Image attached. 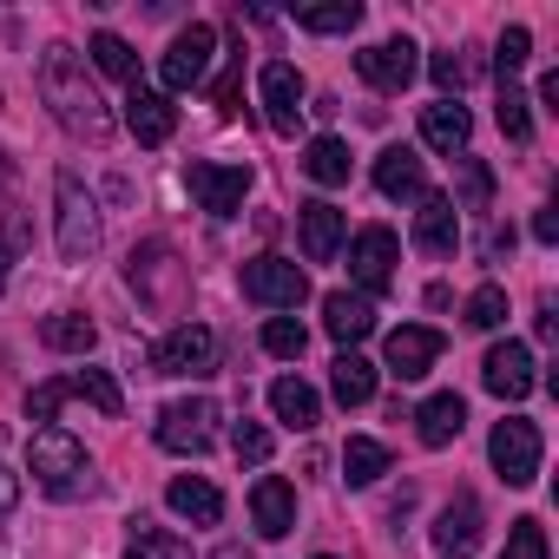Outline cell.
Returning a JSON list of instances; mask_svg holds the SVG:
<instances>
[{"mask_svg":"<svg viewBox=\"0 0 559 559\" xmlns=\"http://www.w3.org/2000/svg\"><path fill=\"white\" fill-rule=\"evenodd\" d=\"M211 60H217V34H211L204 21H191L185 34H171V47H165V60H158L165 99H171V93H191V86H204Z\"/></svg>","mask_w":559,"mask_h":559,"instance_id":"9","label":"cell"},{"mask_svg":"<svg viewBox=\"0 0 559 559\" xmlns=\"http://www.w3.org/2000/svg\"><path fill=\"white\" fill-rule=\"evenodd\" d=\"M126 559H191V539H178V533H165V526H152L139 513L132 520V539H126Z\"/></svg>","mask_w":559,"mask_h":559,"instance_id":"29","label":"cell"},{"mask_svg":"<svg viewBox=\"0 0 559 559\" xmlns=\"http://www.w3.org/2000/svg\"><path fill=\"white\" fill-rule=\"evenodd\" d=\"M40 99H47V112L73 139H86V145H106L112 139V106L99 99V80L86 73V53H73L67 40H53L40 53Z\"/></svg>","mask_w":559,"mask_h":559,"instance_id":"1","label":"cell"},{"mask_svg":"<svg viewBox=\"0 0 559 559\" xmlns=\"http://www.w3.org/2000/svg\"><path fill=\"white\" fill-rule=\"evenodd\" d=\"M86 53H93V67H99V73H112V80L139 86V53H132L119 34H93V47H86Z\"/></svg>","mask_w":559,"mask_h":559,"instance_id":"33","label":"cell"},{"mask_svg":"<svg viewBox=\"0 0 559 559\" xmlns=\"http://www.w3.org/2000/svg\"><path fill=\"white\" fill-rule=\"evenodd\" d=\"M27 237H34V230H27V217H21V211L0 217V290H8V263L27 250Z\"/></svg>","mask_w":559,"mask_h":559,"instance_id":"41","label":"cell"},{"mask_svg":"<svg viewBox=\"0 0 559 559\" xmlns=\"http://www.w3.org/2000/svg\"><path fill=\"white\" fill-rule=\"evenodd\" d=\"M165 507H171L178 520H191V526H217V520H224V493H217L204 474H178V480L165 487Z\"/></svg>","mask_w":559,"mask_h":559,"instance_id":"24","label":"cell"},{"mask_svg":"<svg viewBox=\"0 0 559 559\" xmlns=\"http://www.w3.org/2000/svg\"><path fill=\"white\" fill-rule=\"evenodd\" d=\"M73 389H67V376L60 382H40L34 395H27V421H40V428H53V415H60V402H67Z\"/></svg>","mask_w":559,"mask_h":559,"instance_id":"43","label":"cell"},{"mask_svg":"<svg viewBox=\"0 0 559 559\" xmlns=\"http://www.w3.org/2000/svg\"><path fill=\"white\" fill-rule=\"evenodd\" d=\"M330 389H336V402H343V408L376 402V362H362L356 349H343V356L330 362Z\"/></svg>","mask_w":559,"mask_h":559,"instance_id":"26","label":"cell"},{"mask_svg":"<svg viewBox=\"0 0 559 559\" xmlns=\"http://www.w3.org/2000/svg\"><path fill=\"white\" fill-rule=\"evenodd\" d=\"M533 237H539V243H552V237H559V211H552V204H539V211H533Z\"/></svg>","mask_w":559,"mask_h":559,"instance_id":"46","label":"cell"},{"mask_svg":"<svg viewBox=\"0 0 559 559\" xmlns=\"http://www.w3.org/2000/svg\"><path fill=\"white\" fill-rule=\"evenodd\" d=\"M53 230H60V257H67V263H86V257H99V243H106L99 198L80 185V171H60V178H53Z\"/></svg>","mask_w":559,"mask_h":559,"instance_id":"4","label":"cell"},{"mask_svg":"<svg viewBox=\"0 0 559 559\" xmlns=\"http://www.w3.org/2000/svg\"><path fill=\"white\" fill-rule=\"evenodd\" d=\"M243 297L263 304V310H297V304L310 297V276H304V263H290V257H250V263H243Z\"/></svg>","mask_w":559,"mask_h":559,"instance_id":"8","label":"cell"},{"mask_svg":"<svg viewBox=\"0 0 559 559\" xmlns=\"http://www.w3.org/2000/svg\"><path fill=\"white\" fill-rule=\"evenodd\" d=\"M14 500H21V474L0 467V513H14Z\"/></svg>","mask_w":559,"mask_h":559,"instance_id":"47","label":"cell"},{"mask_svg":"<svg viewBox=\"0 0 559 559\" xmlns=\"http://www.w3.org/2000/svg\"><path fill=\"white\" fill-rule=\"evenodd\" d=\"M533 330H539V343H552V330H559V323H552V297L539 304V317H533Z\"/></svg>","mask_w":559,"mask_h":559,"instance_id":"50","label":"cell"},{"mask_svg":"<svg viewBox=\"0 0 559 559\" xmlns=\"http://www.w3.org/2000/svg\"><path fill=\"white\" fill-rule=\"evenodd\" d=\"M395 263H402V243L389 224H362L349 237V276H356V297H382L395 284Z\"/></svg>","mask_w":559,"mask_h":559,"instance_id":"7","label":"cell"},{"mask_svg":"<svg viewBox=\"0 0 559 559\" xmlns=\"http://www.w3.org/2000/svg\"><path fill=\"white\" fill-rule=\"evenodd\" d=\"M297 230H304V257L310 263H330L343 250V237H349V211H336L330 198H310L297 211Z\"/></svg>","mask_w":559,"mask_h":559,"instance_id":"16","label":"cell"},{"mask_svg":"<svg viewBox=\"0 0 559 559\" xmlns=\"http://www.w3.org/2000/svg\"><path fill=\"white\" fill-rule=\"evenodd\" d=\"M230 448H237V461H243V467H263V461H270V448H276V435H270L263 421H250V415H243V421L230 428Z\"/></svg>","mask_w":559,"mask_h":559,"instance_id":"37","label":"cell"},{"mask_svg":"<svg viewBox=\"0 0 559 559\" xmlns=\"http://www.w3.org/2000/svg\"><path fill=\"white\" fill-rule=\"evenodd\" d=\"M185 191L198 198V211H211V217H237V211H243V191H250V165H211V158H191V165H185Z\"/></svg>","mask_w":559,"mask_h":559,"instance_id":"10","label":"cell"},{"mask_svg":"<svg viewBox=\"0 0 559 559\" xmlns=\"http://www.w3.org/2000/svg\"><path fill=\"white\" fill-rule=\"evenodd\" d=\"M467 323H474V330H500V323H507V290H500V284H480V290L467 297Z\"/></svg>","mask_w":559,"mask_h":559,"instance_id":"40","label":"cell"},{"mask_svg":"<svg viewBox=\"0 0 559 559\" xmlns=\"http://www.w3.org/2000/svg\"><path fill=\"white\" fill-rule=\"evenodd\" d=\"M533 99L520 93V80H500V132L513 139V145H526L533 139V112H526Z\"/></svg>","mask_w":559,"mask_h":559,"instance_id":"35","label":"cell"},{"mask_svg":"<svg viewBox=\"0 0 559 559\" xmlns=\"http://www.w3.org/2000/svg\"><path fill=\"white\" fill-rule=\"evenodd\" d=\"M428 73H435V86H441V93H461L474 67H467V53H435V60H428Z\"/></svg>","mask_w":559,"mask_h":559,"instance_id":"44","label":"cell"},{"mask_svg":"<svg viewBox=\"0 0 559 559\" xmlns=\"http://www.w3.org/2000/svg\"><path fill=\"white\" fill-rule=\"evenodd\" d=\"M67 389H73V395H86V402H93L99 415H112V421L126 415V395H119V382H112L106 369H80V376H67Z\"/></svg>","mask_w":559,"mask_h":559,"instance_id":"34","label":"cell"},{"mask_svg":"<svg viewBox=\"0 0 559 559\" xmlns=\"http://www.w3.org/2000/svg\"><path fill=\"white\" fill-rule=\"evenodd\" d=\"M126 284H132V297H139L145 310H158V317H185V304H191V270L178 263V250H171L165 237L132 243Z\"/></svg>","mask_w":559,"mask_h":559,"instance_id":"2","label":"cell"},{"mask_svg":"<svg viewBox=\"0 0 559 559\" xmlns=\"http://www.w3.org/2000/svg\"><path fill=\"white\" fill-rule=\"evenodd\" d=\"M376 191L395 198V204H421V198H428V165H421V152H415V145H389V152L376 158Z\"/></svg>","mask_w":559,"mask_h":559,"instance_id":"15","label":"cell"},{"mask_svg":"<svg viewBox=\"0 0 559 559\" xmlns=\"http://www.w3.org/2000/svg\"><path fill=\"white\" fill-rule=\"evenodd\" d=\"M382 474H389V448L369 441V435H349V448H343V480H349V487H376Z\"/></svg>","mask_w":559,"mask_h":559,"instance_id":"28","label":"cell"},{"mask_svg":"<svg viewBox=\"0 0 559 559\" xmlns=\"http://www.w3.org/2000/svg\"><path fill=\"white\" fill-rule=\"evenodd\" d=\"M126 132H132L139 145H165V139L178 132V106L139 80V86H132V99H126Z\"/></svg>","mask_w":559,"mask_h":559,"instance_id":"19","label":"cell"},{"mask_svg":"<svg viewBox=\"0 0 559 559\" xmlns=\"http://www.w3.org/2000/svg\"><path fill=\"white\" fill-rule=\"evenodd\" d=\"M0 191H14V152L0 145Z\"/></svg>","mask_w":559,"mask_h":559,"instance_id":"51","label":"cell"},{"mask_svg":"<svg viewBox=\"0 0 559 559\" xmlns=\"http://www.w3.org/2000/svg\"><path fill=\"white\" fill-rule=\"evenodd\" d=\"M250 520H257L263 539H284V533L297 526V487H290L284 474H263V480L250 487Z\"/></svg>","mask_w":559,"mask_h":559,"instance_id":"18","label":"cell"},{"mask_svg":"<svg viewBox=\"0 0 559 559\" xmlns=\"http://www.w3.org/2000/svg\"><path fill=\"white\" fill-rule=\"evenodd\" d=\"M454 243H461V211H454L441 191H428L421 211H415V250H428V257H454Z\"/></svg>","mask_w":559,"mask_h":559,"instance_id":"20","label":"cell"},{"mask_svg":"<svg viewBox=\"0 0 559 559\" xmlns=\"http://www.w3.org/2000/svg\"><path fill=\"white\" fill-rule=\"evenodd\" d=\"M304 34H356L362 27V0H330V8H304L297 14Z\"/></svg>","mask_w":559,"mask_h":559,"instance_id":"32","label":"cell"},{"mask_svg":"<svg viewBox=\"0 0 559 559\" xmlns=\"http://www.w3.org/2000/svg\"><path fill=\"white\" fill-rule=\"evenodd\" d=\"M217 559H250V552L243 546H217Z\"/></svg>","mask_w":559,"mask_h":559,"instance_id":"52","label":"cell"},{"mask_svg":"<svg viewBox=\"0 0 559 559\" xmlns=\"http://www.w3.org/2000/svg\"><path fill=\"white\" fill-rule=\"evenodd\" d=\"M500 559H546V526L533 520V513H520L513 526H507V552Z\"/></svg>","mask_w":559,"mask_h":559,"instance_id":"38","label":"cell"},{"mask_svg":"<svg viewBox=\"0 0 559 559\" xmlns=\"http://www.w3.org/2000/svg\"><path fill=\"white\" fill-rule=\"evenodd\" d=\"M27 474H34L47 493H60V500H80V493L99 487L86 448H80L67 428H34V441H27Z\"/></svg>","mask_w":559,"mask_h":559,"instance_id":"3","label":"cell"},{"mask_svg":"<svg viewBox=\"0 0 559 559\" xmlns=\"http://www.w3.org/2000/svg\"><path fill=\"white\" fill-rule=\"evenodd\" d=\"M487 198H493V171L461 152V198H448V204L454 211H487Z\"/></svg>","mask_w":559,"mask_h":559,"instance_id":"36","label":"cell"},{"mask_svg":"<svg viewBox=\"0 0 559 559\" xmlns=\"http://www.w3.org/2000/svg\"><path fill=\"white\" fill-rule=\"evenodd\" d=\"M539 106H546V112H559V73H546V80H539Z\"/></svg>","mask_w":559,"mask_h":559,"instance_id":"49","label":"cell"},{"mask_svg":"<svg viewBox=\"0 0 559 559\" xmlns=\"http://www.w3.org/2000/svg\"><path fill=\"white\" fill-rule=\"evenodd\" d=\"M304 171H310L317 185H349V145H343L336 132L310 139V152H304Z\"/></svg>","mask_w":559,"mask_h":559,"instance_id":"30","label":"cell"},{"mask_svg":"<svg viewBox=\"0 0 559 559\" xmlns=\"http://www.w3.org/2000/svg\"><path fill=\"white\" fill-rule=\"evenodd\" d=\"M487 461H493V474H500L507 487H533V480H539V428H533L526 415L493 421V435H487Z\"/></svg>","mask_w":559,"mask_h":559,"instance_id":"6","label":"cell"},{"mask_svg":"<svg viewBox=\"0 0 559 559\" xmlns=\"http://www.w3.org/2000/svg\"><path fill=\"white\" fill-rule=\"evenodd\" d=\"M257 93H263V119H270V132H297V119H304V73L290 67V60H263V73H257Z\"/></svg>","mask_w":559,"mask_h":559,"instance_id":"12","label":"cell"},{"mask_svg":"<svg viewBox=\"0 0 559 559\" xmlns=\"http://www.w3.org/2000/svg\"><path fill=\"white\" fill-rule=\"evenodd\" d=\"M304 343H310V336H304L297 317H270V323H263V349H270V356L290 362V356H304Z\"/></svg>","mask_w":559,"mask_h":559,"instance_id":"39","label":"cell"},{"mask_svg":"<svg viewBox=\"0 0 559 559\" xmlns=\"http://www.w3.org/2000/svg\"><path fill=\"white\" fill-rule=\"evenodd\" d=\"M211 99H217V112H224V119H237V99H243V53H237V60H230V73L211 86Z\"/></svg>","mask_w":559,"mask_h":559,"instance_id":"45","label":"cell"},{"mask_svg":"<svg viewBox=\"0 0 559 559\" xmlns=\"http://www.w3.org/2000/svg\"><path fill=\"white\" fill-rule=\"evenodd\" d=\"M217 369V336L204 323H178L165 343H152V376H211Z\"/></svg>","mask_w":559,"mask_h":559,"instance_id":"11","label":"cell"},{"mask_svg":"<svg viewBox=\"0 0 559 559\" xmlns=\"http://www.w3.org/2000/svg\"><path fill=\"white\" fill-rule=\"evenodd\" d=\"M270 408H276V421L297 428V435H310V428L323 421V402H317V389H310L304 376H276V382H270Z\"/></svg>","mask_w":559,"mask_h":559,"instance_id":"25","label":"cell"},{"mask_svg":"<svg viewBox=\"0 0 559 559\" xmlns=\"http://www.w3.org/2000/svg\"><path fill=\"white\" fill-rule=\"evenodd\" d=\"M461 428H467V402H461L454 389H441V395H428V402L415 408V435H421V448H454Z\"/></svg>","mask_w":559,"mask_h":559,"instance_id":"22","label":"cell"},{"mask_svg":"<svg viewBox=\"0 0 559 559\" xmlns=\"http://www.w3.org/2000/svg\"><path fill=\"white\" fill-rule=\"evenodd\" d=\"M323 330H330L343 349H356L362 336H376V304L356 297V290H330V297H323Z\"/></svg>","mask_w":559,"mask_h":559,"instance_id":"21","label":"cell"},{"mask_svg":"<svg viewBox=\"0 0 559 559\" xmlns=\"http://www.w3.org/2000/svg\"><path fill=\"white\" fill-rule=\"evenodd\" d=\"M467 139H474V119H467V106H454V99H435V106H421V145L428 152H467Z\"/></svg>","mask_w":559,"mask_h":559,"instance_id":"23","label":"cell"},{"mask_svg":"<svg viewBox=\"0 0 559 559\" xmlns=\"http://www.w3.org/2000/svg\"><path fill=\"white\" fill-rule=\"evenodd\" d=\"M507 250H513V224H493L487 230V257H507Z\"/></svg>","mask_w":559,"mask_h":559,"instance_id":"48","label":"cell"},{"mask_svg":"<svg viewBox=\"0 0 559 559\" xmlns=\"http://www.w3.org/2000/svg\"><path fill=\"white\" fill-rule=\"evenodd\" d=\"M421 47L408 40V34H395V40H376V47H362L356 53V73H362V86H376V93H402L408 80H415V60Z\"/></svg>","mask_w":559,"mask_h":559,"instance_id":"13","label":"cell"},{"mask_svg":"<svg viewBox=\"0 0 559 559\" xmlns=\"http://www.w3.org/2000/svg\"><path fill=\"white\" fill-rule=\"evenodd\" d=\"M317 559H330V552H317Z\"/></svg>","mask_w":559,"mask_h":559,"instance_id":"53","label":"cell"},{"mask_svg":"<svg viewBox=\"0 0 559 559\" xmlns=\"http://www.w3.org/2000/svg\"><path fill=\"white\" fill-rule=\"evenodd\" d=\"M435 362H441V330H428V323H402V330L389 336V376L421 382Z\"/></svg>","mask_w":559,"mask_h":559,"instance_id":"17","label":"cell"},{"mask_svg":"<svg viewBox=\"0 0 559 559\" xmlns=\"http://www.w3.org/2000/svg\"><path fill=\"white\" fill-rule=\"evenodd\" d=\"M217 402L211 395H191V402H165L158 408V421H152V441L165 448V454H211V441H217Z\"/></svg>","mask_w":559,"mask_h":559,"instance_id":"5","label":"cell"},{"mask_svg":"<svg viewBox=\"0 0 559 559\" xmlns=\"http://www.w3.org/2000/svg\"><path fill=\"white\" fill-rule=\"evenodd\" d=\"M480 382H487V395H500V402H526V395H533V382H539V376H533V349H526V343H513V336H507V343H493V349H487V362H480Z\"/></svg>","mask_w":559,"mask_h":559,"instance_id":"14","label":"cell"},{"mask_svg":"<svg viewBox=\"0 0 559 559\" xmlns=\"http://www.w3.org/2000/svg\"><path fill=\"white\" fill-rule=\"evenodd\" d=\"M474 533H480V507H474V493L448 500V507H441V520H435V546H441V552H454V546H467Z\"/></svg>","mask_w":559,"mask_h":559,"instance_id":"31","label":"cell"},{"mask_svg":"<svg viewBox=\"0 0 559 559\" xmlns=\"http://www.w3.org/2000/svg\"><path fill=\"white\" fill-rule=\"evenodd\" d=\"M526 53H533V34H526V27H507V34H500V47H493V67H500V80H513V73L526 67Z\"/></svg>","mask_w":559,"mask_h":559,"instance_id":"42","label":"cell"},{"mask_svg":"<svg viewBox=\"0 0 559 559\" xmlns=\"http://www.w3.org/2000/svg\"><path fill=\"white\" fill-rule=\"evenodd\" d=\"M40 343H47L53 356H86V349L99 343V330H93V317L60 310V317H47V323H40Z\"/></svg>","mask_w":559,"mask_h":559,"instance_id":"27","label":"cell"}]
</instances>
